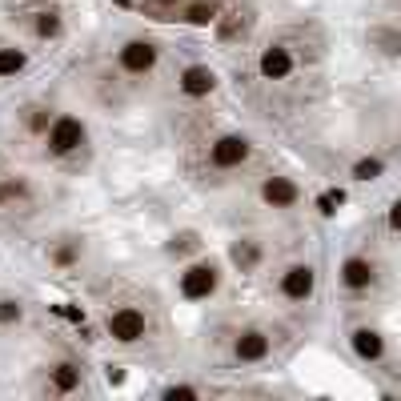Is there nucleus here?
I'll return each mask as SVG.
<instances>
[{"label": "nucleus", "mask_w": 401, "mask_h": 401, "mask_svg": "<svg viewBox=\"0 0 401 401\" xmlns=\"http://www.w3.org/2000/svg\"><path fill=\"white\" fill-rule=\"evenodd\" d=\"M105 329H109V337L120 341V345H137V341L149 337V313H144L141 305H117V309H109Z\"/></svg>", "instance_id": "nucleus-1"}, {"label": "nucleus", "mask_w": 401, "mask_h": 401, "mask_svg": "<svg viewBox=\"0 0 401 401\" xmlns=\"http://www.w3.org/2000/svg\"><path fill=\"white\" fill-rule=\"evenodd\" d=\"M217 289H221V269H217V261H193L189 269L181 273V297H185V301H209Z\"/></svg>", "instance_id": "nucleus-2"}, {"label": "nucleus", "mask_w": 401, "mask_h": 401, "mask_svg": "<svg viewBox=\"0 0 401 401\" xmlns=\"http://www.w3.org/2000/svg\"><path fill=\"white\" fill-rule=\"evenodd\" d=\"M45 141H48V153L52 157H69V153H76L80 144L89 141V129H85L80 117H56L48 124Z\"/></svg>", "instance_id": "nucleus-3"}, {"label": "nucleus", "mask_w": 401, "mask_h": 401, "mask_svg": "<svg viewBox=\"0 0 401 401\" xmlns=\"http://www.w3.org/2000/svg\"><path fill=\"white\" fill-rule=\"evenodd\" d=\"M249 157H253V144H249V137H241V133H225V137H217V141L209 144V165L217 169V173L241 169Z\"/></svg>", "instance_id": "nucleus-4"}, {"label": "nucleus", "mask_w": 401, "mask_h": 401, "mask_svg": "<svg viewBox=\"0 0 401 401\" xmlns=\"http://www.w3.org/2000/svg\"><path fill=\"white\" fill-rule=\"evenodd\" d=\"M157 45L153 41H144V36H137V41H124L117 52V65L120 72H129V76H144V72H153L157 69Z\"/></svg>", "instance_id": "nucleus-5"}, {"label": "nucleus", "mask_w": 401, "mask_h": 401, "mask_svg": "<svg viewBox=\"0 0 401 401\" xmlns=\"http://www.w3.org/2000/svg\"><path fill=\"white\" fill-rule=\"evenodd\" d=\"M317 289V273L313 265H289L281 273V297L285 301H309Z\"/></svg>", "instance_id": "nucleus-6"}, {"label": "nucleus", "mask_w": 401, "mask_h": 401, "mask_svg": "<svg viewBox=\"0 0 401 401\" xmlns=\"http://www.w3.org/2000/svg\"><path fill=\"white\" fill-rule=\"evenodd\" d=\"M297 197H301V189H297L289 177H265V185H261V201H265L269 209H293Z\"/></svg>", "instance_id": "nucleus-7"}, {"label": "nucleus", "mask_w": 401, "mask_h": 401, "mask_svg": "<svg viewBox=\"0 0 401 401\" xmlns=\"http://www.w3.org/2000/svg\"><path fill=\"white\" fill-rule=\"evenodd\" d=\"M257 72L265 76V80H285V76L293 72V52H289L285 45H269V48H261Z\"/></svg>", "instance_id": "nucleus-8"}, {"label": "nucleus", "mask_w": 401, "mask_h": 401, "mask_svg": "<svg viewBox=\"0 0 401 401\" xmlns=\"http://www.w3.org/2000/svg\"><path fill=\"white\" fill-rule=\"evenodd\" d=\"M177 89L193 100H201V96H209L217 89V72L209 65H189V69L181 72V80H177Z\"/></svg>", "instance_id": "nucleus-9"}, {"label": "nucleus", "mask_w": 401, "mask_h": 401, "mask_svg": "<svg viewBox=\"0 0 401 401\" xmlns=\"http://www.w3.org/2000/svg\"><path fill=\"white\" fill-rule=\"evenodd\" d=\"M233 357H237V361H245V365H253V361H265V357H269V333H261V329L237 333Z\"/></svg>", "instance_id": "nucleus-10"}, {"label": "nucleus", "mask_w": 401, "mask_h": 401, "mask_svg": "<svg viewBox=\"0 0 401 401\" xmlns=\"http://www.w3.org/2000/svg\"><path fill=\"white\" fill-rule=\"evenodd\" d=\"M249 28H253V8H229L225 17H217V36L221 41H241V36H249Z\"/></svg>", "instance_id": "nucleus-11"}, {"label": "nucleus", "mask_w": 401, "mask_h": 401, "mask_svg": "<svg viewBox=\"0 0 401 401\" xmlns=\"http://www.w3.org/2000/svg\"><path fill=\"white\" fill-rule=\"evenodd\" d=\"M373 281H378V269H373L369 257H349L341 265V285L345 289H369Z\"/></svg>", "instance_id": "nucleus-12"}, {"label": "nucleus", "mask_w": 401, "mask_h": 401, "mask_svg": "<svg viewBox=\"0 0 401 401\" xmlns=\"http://www.w3.org/2000/svg\"><path fill=\"white\" fill-rule=\"evenodd\" d=\"M354 354L361 357V361H381V354H385V341H381V333L378 329H354Z\"/></svg>", "instance_id": "nucleus-13"}, {"label": "nucleus", "mask_w": 401, "mask_h": 401, "mask_svg": "<svg viewBox=\"0 0 401 401\" xmlns=\"http://www.w3.org/2000/svg\"><path fill=\"white\" fill-rule=\"evenodd\" d=\"M48 381H52V389H56V393H76V389H80V365L61 361V365H52V369H48Z\"/></svg>", "instance_id": "nucleus-14"}, {"label": "nucleus", "mask_w": 401, "mask_h": 401, "mask_svg": "<svg viewBox=\"0 0 401 401\" xmlns=\"http://www.w3.org/2000/svg\"><path fill=\"white\" fill-rule=\"evenodd\" d=\"M32 32H36L41 41H56V36L65 32V21H61V12H52V8H41V12L32 17Z\"/></svg>", "instance_id": "nucleus-15"}, {"label": "nucleus", "mask_w": 401, "mask_h": 401, "mask_svg": "<svg viewBox=\"0 0 401 401\" xmlns=\"http://www.w3.org/2000/svg\"><path fill=\"white\" fill-rule=\"evenodd\" d=\"M221 17V8H217V0H193V4H185L181 8V21H189V24H213Z\"/></svg>", "instance_id": "nucleus-16"}, {"label": "nucleus", "mask_w": 401, "mask_h": 401, "mask_svg": "<svg viewBox=\"0 0 401 401\" xmlns=\"http://www.w3.org/2000/svg\"><path fill=\"white\" fill-rule=\"evenodd\" d=\"M229 257H233V265L241 273H249V269H257L261 249H257V241H237L233 249H229Z\"/></svg>", "instance_id": "nucleus-17"}, {"label": "nucleus", "mask_w": 401, "mask_h": 401, "mask_svg": "<svg viewBox=\"0 0 401 401\" xmlns=\"http://www.w3.org/2000/svg\"><path fill=\"white\" fill-rule=\"evenodd\" d=\"M24 65H28V52L24 48H12V45L0 48V76H17Z\"/></svg>", "instance_id": "nucleus-18"}, {"label": "nucleus", "mask_w": 401, "mask_h": 401, "mask_svg": "<svg viewBox=\"0 0 401 401\" xmlns=\"http://www.w3.org/2000/svg\"><path fill=\"white\" fill-rule=\"evenodd\" d=\"M193 249H201V237L193 233V229H185V233H177L173 241H169V253H173V257H177V253L185 257V253H193Z\"/></svg>", "instance_id": "nucleus-19"}, {"label": "nucleus", "mask_w": 401, "mask_h": 401, "mask_svg": "<svg viewBox=\"0 0 401 401\" xmlns=\"http://www.w3.org/2000/svg\"><path fill=\"white\" fill-rule=\"evenodd\" d=\"M24 317V305L17 297H0V325H21Z\"/></svg>", "instance_id": "nucleus-20"}, {"label": "nucleus", "mask_w": 401, "mask_h": 401, "mask_svg": "<svg viewBox=\"0 0 401 401\" xmlns=\"http://www.w3.org/2000/svg\"><path fill=\"white\" fill-rule=\"evenodd\" d=\"M381 169H385V165H381L378 157H365V161H357V165H354V177H357V181H378Z\"/></svg>", "instance_id": "nucleus-21"}, {"label": "nucleus", "mask_w": 401, "mask_h": 401, "mask_svg": "<svg viewBox=\"0 0 401 401\" xmlns=\"http://www.w3.org/2000/svg\"><path fill=\"white\" fill-rule=\"evenodd\" d=\"M21 197H28V185H24V181H4V185H0V205H12V201H21Z\"/></svg>", "instance_id": "nucleus-22"}, {"label": "nucleus", "mask_w": 401, "mask_h": 401, "mask_svg": "<svg viewBox=\"0 0 401 401\" xmlns=\"http://www.w3.org/2000/svg\"><path fill=\"white\" fill-rule=\"evenodd\" d=\"M369 41H373V45H381L385 52H401V36H398V32H385V28H373V32H369Z\"/></svg>", "instance_id": "nucleus-23"}, {"label": "nucleus", "mask_w": 401, "mask_h": 401, "mask_svg": "<svg viewBox=\"0 0 401 401\" xmlns=\"http://www.w3.org/2000/svg\"><path fill=\"white\" fill-rule=\"evenodd\" d=\"M341 201H345V193H341V189H329V193H321V201H317V205H321V213H325V217H333Z\"/></svg>", "instance_id": "nucleus-24"}, {"label": "nucleus", "mask_w": 401, "mask_h": 401, "mask_svg": "<svg viewBox=\"0 0 401 401\" xmlns=\"http://www.w3.org/2000/svg\"><path fill=\"white\" fill-rule=\"evenodd\" d=\"M177 398H181V401H193V398H197V389H193V385H169V389H165V401H177Z\"/></svg>", "instance_id": "nucleus-25"}, {"label": "nucleus", "mask_w": 401, "mask_h": 401, "mask_svg": "<svg viewBox=\"0 0 401 401\" xmlns=\"http://www.w3.org/2000/svg\"><path fill=\"white\" fill-rule=\"evenodd\" d=\"M28 129H36V133L45 129V133H48V113H45V109H28Z\"/></svg>", "instance_id": "nucleus-26"}, {"label": "nucleus", "mask_w": 401, "mask_h": 401, "mask_svg": "<svg viewBox=\"0 0 401 401\" xmlns=\"http://www.w3.org/2000/svg\"><path fill=\"white\" fill-rule=\"evenodd\" d=\"M76 253H80V241H72V245H65V249H56L52 257L61 261V265H69V261H76Z\"/></svg>", "instance_id": "nucleus-27"}, {"label": "nucleus", "mask_w": 401, "mask_h": 401, "mask_svg": "<svg viewBox=\"0 0 401 401\" xmlns=\"http://www.w3.org/2000/svg\"><path fill=\"white\" fill-rule=\"evenodd\" d=\"M389 229H393V233H401V201H393V205H389Z\"/></svg>", "instance_id": "nucleus-28"}, {"label": "nucleus", "mask_w": 401, "mask_h": 401, "mask_svg": "<svg viewBox=\"0 0 401 401\" xmlns=\"http://www.w3.org/2000/svg\"><path fill=\"white\" fill-rule=\"evenodd\" d=\"M117 4H133V0H117Z\"/></svg>", "instance_id": "nucleus-29"}]
</instances>
